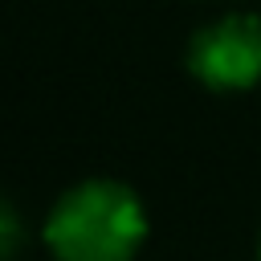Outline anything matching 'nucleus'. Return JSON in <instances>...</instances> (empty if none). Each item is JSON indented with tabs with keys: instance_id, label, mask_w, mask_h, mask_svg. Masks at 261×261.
<instances>
[{
	"instance_id": "obj_1",
	"label": "nucleus",
	"mask_w": 261,
	"mask_h": 261,
	"mask_svg": "<svg viewBox=\"0 0 261 261\" xmlns=\"http://www.w3.org/2000/svg\"><path fill=\"white\" fill-rule=\"evenodd\" d=\"M147 232L139 192L114 175L77 179L41 220V245L53 261H135Z\"/></svg>"
},
{
	"instance_id": "obj_2",
	"label": "nucleus",
	"mask_w": 261,
	"mask_h": 261,
	"mask_svg": "<svg viewBox=\"0 0 261 261\" xmlns=\"http://www.w3.org/2000/svg\"><path fill=\"white\" fill-rule=\"evenodd\" d=\"M188 73L216 94L253 90L261 82V16L224 12L196 29L188 41Z\"/></svg>"
},
{
	"instance_id": "obj_3",
	"label": "nucleus",
	"mask_w": 261,
	"mask_h": 261,
	"mask_svg": "<svg viewBox=\"0 0 261 261\" xmlns=\"http://www.w3.org/2000/svg\"><path fill=\"white\" fill-rule=\"evenodd\" d=\"M24 245V224H20V212L0 200V261H12Z\"/></svg>"
},
{
	"instance_id": "obj_4",
	"label": "nucleus",
	"mask_w": 261,
	"mask_h": 261,
	"mask_svg": "<svg viewBox=\"0 0 261 261\" xmlns=\"http://www.w3.org/2000/svg\"><path fill=\"white\" fill-rule=\"evenodd\" d=\"M257 261H261V237H257Z\"/></svg>"
}]
</instances>
